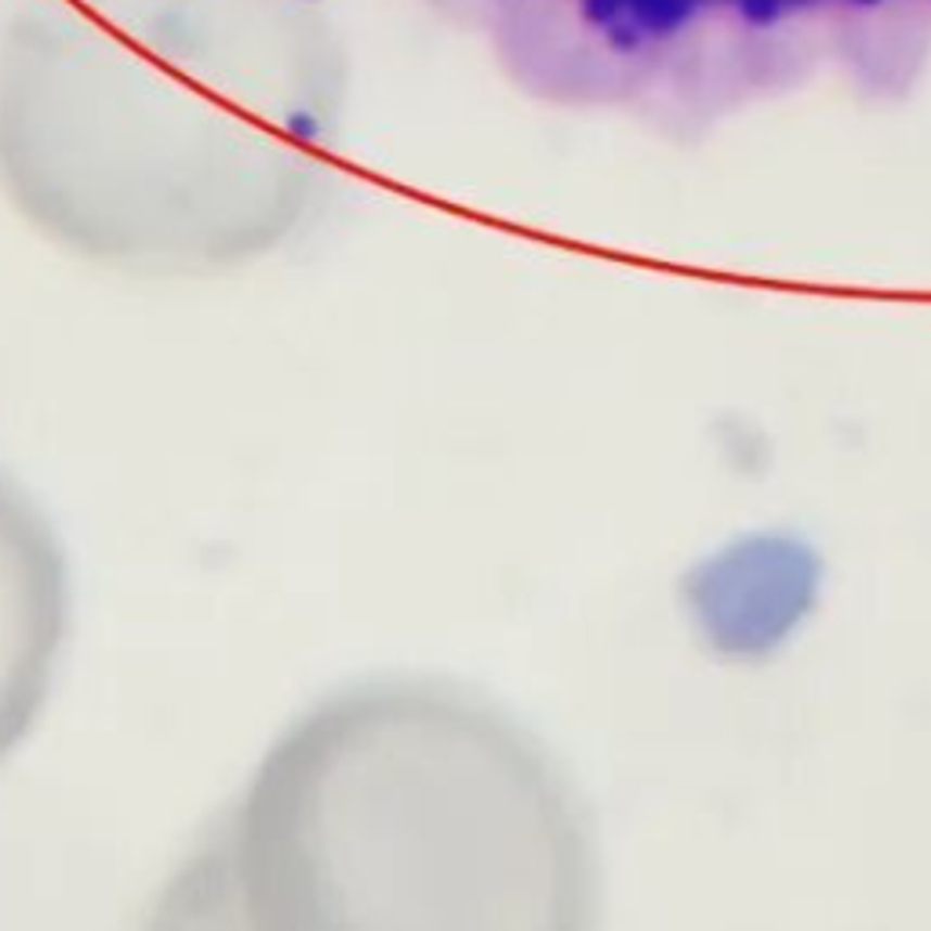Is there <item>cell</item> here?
Masks as SVG:
<instances>
[{
	"label": "cell",
	"instance_id": "7a4b0ae2",
	"mask_svg": "<svg viewBox=\"0 0 931 931\" xmlns=\"http://www.w3.org/2000/svg\"><path fill=\"white\" fill-rule=\"evenodd\" d=\"M66 634V553L44 513L0 477V768L48 706Z\"/></svg>",
	"mask_w": 931,
	"mask_h": 931
},
{
	"label": "cell",
	"instance_id": "6da1fadb",
	"mask_svg": "<svg viewBox=\"0 0 931 931\" xmlns=\"http://www.w3.org/2000/svg\"><path fill=\"white\" fill-rule=\"evenodd\" d=\"M586 844L513 720L451 685L379 680L273 742L208 873L247 928H572L594 903Z\"/></svg>",
	"mask_w": 931,
	"mask_h": 931
}]
</instances>
